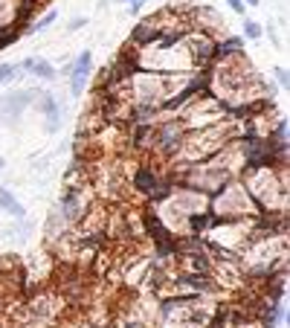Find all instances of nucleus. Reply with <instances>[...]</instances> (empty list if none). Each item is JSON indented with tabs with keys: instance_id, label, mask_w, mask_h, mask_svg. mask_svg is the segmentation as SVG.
Masks as SVG:
<instances>
[{
	"instance_id": "f257e3e1",
	"label": "nucleus",
	"mask_w": 290,
	"mask_h": 328,
	"mask_svg": "<svg viewBox=\"0 0 290 328\" xmlns=\"http://www.w3.org/2000/svg\"><path fill=\"white\" fill-rule=\"evenodd\" d=\"M87 73H90V52H81L76 58V64H73V93H81L84 90Z\"/></svg>"
},
{
	"instance_id": "f03ea898",
	"label": "nucleus",
	"mask_w": 290,
	"mask_h": 328,
	"mask_svg": "<svg viewBox=\"0 0 290 328\" xmlns=\"http://www.w3.org/2000/svg\"><path fill=\"white\" fill-rule=\"evenodd\" d=\"M29 102H32V93H29V90H26V93H20V96H6V99H0V110H6V108H9V110H12V116H17V113H20Z\"/></svg>"
},
{
	"instance_id": "7ed1b4c3",
	"label": "nucleus",
	"mask_w": 290,
	"mask_h": 328,
	"mask_svg": "<svg viewBox=\"0 0 290 328\" xmlns=\"http://www.w3.org/2000/svg\"><path fill=\"white\" fill-rule=\"evenodd\" d=\"M0 206L9 212V215H17V218H23V206L12 198V192L9 189H0Z\"/></svg>"
},
{
	"instance_id": "20e7f679",
	"label": "nucleus",
	"mask_w": 290,
	"mask_h": 328,
	"mask_svg": "<svg viewBox=\"0 0 290 328\" xmlns=\"http://www.w3.org/2000/svg\"><path fill=\"white\" fill-rule=\"evenodd\" d=\"M32 67H35V70H32L35 76H41V78H55V70L49 67V61H32Z\"/></svg>"
},
{
	"instance_id": "39448f33",
	"label": "nucleus",
	"mask_w": 290,
	"mask_h": 328,
	"mask_svg": "<svg viewBox=\"0 0 290 328\" xmlns=\"http://www.w3.org/2000/svg\"><path fill=\"white\" fill-rule=\"evenodd\" d=\"M41 105H44V110H46V116H49V125L55 128V116H58V108H55L52 96H41Z\"/></svg>"
},
{
	"instance_id": "423d86ee",
	"label": "nucleus",
	"mask_w": 290,
	"mask_h": 328,
	"mask_svg": "<svg viewBox=\"0 0 290 328\" xmlns=\"http://www.w3.org/2000/svg\"><path fill=\"white\" fill-rule=\"evenodd\" d=\"M52 20H55V12H46V15H44V17H41V20H38L35 26H29V32H41V29H46V26H49Z\"/></svg>"
},
{
	"instance_id": "0eeeda50",
	"label": "nucleus",
	"mask_w": 290,
	"mask_h": 328,
	"mask_svg": "<svg viewBox=\"0 0 290 328\" xmlns=\"http://www.w3.org/2000/svg\"><path fill=\"white\" fill-rule=\"evenodd\" d=\"M244 32H247L253 41H256V38H261V26H259L256 20H247V23H244Z\"/></svg>"
},
{
	"instance_id": "6e6552de",
	"label": "nucleus",
	"mask_w": 290,
	"mask_h": 328,
	"mask_svg": "<svg viewBox=\"0 0 290 328\" xmlns=\"http://www.w3.org/2000/svg\"><path fill=\"white\" fill-rule=\"evenodd\" d=\"M137 183H139V189H145V192H148V189H151V183H154V177H151L148 172H139V174H137Z\"/></svg>"
},
{
	"instance_id": "1a4fd4ad",
	"label": "nucleus",
	"mask_w": 290,
	"mask_h": 328,
	"mask_svg": "<svg viewBox=\"0 0 290 328\" xmlns=\"http://www.w3.org/2000/svg\"><path fill=\"white\" fill-rule=\"evenodd\" d=\"M9 78H15V67L12 64H0V84L9 81Z\"/></svg>"
},
{
	"instance_id": "9d476101",
	"label": "nucleus",
	"mask_w": 290,
	"mask_h": 328,
	"mask_svg": "<svg viewBox=\"0 0 290 328\" xmlns=\"http://www.w3.org/2000/svg\"><path fill=\"white\" fill-rule=\"evenodd\" d=\"M84 23H87V20H84V17H76V20H73V23H70V29H81V26H84Z\"/></svg>"
},
{
	"instance_id": "9b49d317",
	"label": "nucleus",
	"mask_w": 290,
	"mask_h": 328,
	"mask_svg": "<svg viewBox=\"0 0 290 328\" xmlns=\"http://www.w3.org/2000/svg\"><path fill=\"white\" fill-rule=\"evenodd\" d=\"M229 6H232V9H235V12H238V15H241V12H244V3H241V0H229Z\"/></svg>"
},
{
	"instance_id": "f8f14e48",
	"label": "nucleus",
	"mask_w": 290,
	"mask_h": 328,
	"mask_svg": "<svg viewBox=\"0 0 290 328\" xmlns=\"http://www.w3.org/2000/svg\"><path fill=\"white\" fill-rule=\"evenodd\" d=\"M128 3H131V12H137V9L142 6V0H128Z\"/></svg>"
},
{
	"instance_id": "ddd939ff",
	"label": "nucleus",
	"mask_w": 290,
	"mask_h": 328,
	"mask_svg": "<svg viewBox=\"0 0 290 328\" xmlns=\"http://www.w3.org/2000/svg\"><path fill=\"white\" fill-rule=\"evenodd\" d=\"M241 3H250V6H259L261 0H241Z\"/></svg>"
},
{
	"instance_id": "4468645a",
	"label": "nucleus",
	"mask_w": 290,
	"mask_h": 328,
	"mask_svg": "<svg viewBox=\"0 0 290 328\" xmlns=\"http://www.w3.org/2000/svg\"><path fill=\"white\" fill-rule=\"evenodd\" d=\"M0 169H3V157H0Z\"/></svg>"
}]
</instances>
